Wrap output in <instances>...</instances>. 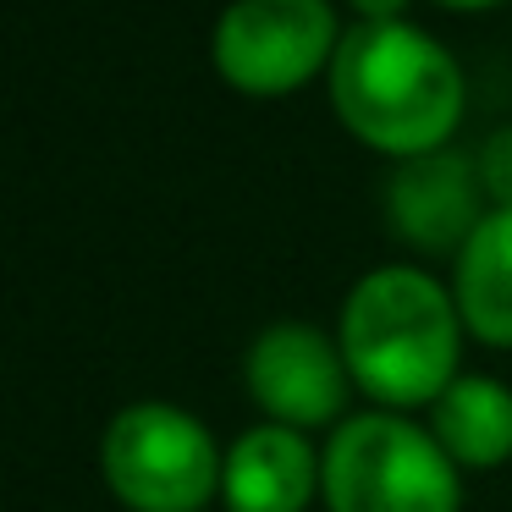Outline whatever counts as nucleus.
<instances>
[{"label": "nucleus", "instance_id": "obj_13", "mask_svg": "<svg viewBox=\"0 0 512 512\" xmlns=\"http://www.w3.org/2000/svg\"><path fill=\"white\" fill-rule=\"evenodd\" d=\"M441 6H452V12H485V6H496V0H441Z\"/></svg>", "mask_w": 512, "mask_h": 512}, {"label": "nucleus", "instance_id": "obj_7", "mask_svg": "<svg viewBox=\"0 0 512 512\" xmlns=\"http://www.w3.org/2000/svg\"><path fill=\"white\" fill-rule=\"evenodd\" d=\"M485 182L468 155L452 149H430L397 166L386 188V210L402 243H419L424 254H457L485 221Z\"/></svg>", "mask_w": 512, "mask_h": 512}, {"label": "nucleus", "instance_id": "obj_3", "mask_svg": "<svg viewBox=\"0 0 512 512\" xmlns=\"http://www.w3.org/2000/svg\"><path fill=\"white\" fill-rule=\"evenodd\" d=\"M325 507L331 512H457V463L430 430L397 413H358L325 446Z\"/></svg>", "mask_w": 512, "mask_h": 512}, {"label": "nucleus", "instance_id": "obj_4", "mask_svg": "<svg viewBox=\"0 0 512 512\" xmlns=\"http://www.w3.org/2000/svg\"><path fill=\"white\" fill-rule=\"evenodd\" d=\"M210 430L171 402H133L105 424L100 468L105 485L133 512H199L221 490Z\"/></svg>", "mask_w": 512, "mask_h": 512}, {"label": "nucleus", "instance_id": "obj_5", "mask_svg": "<svg viewBox=\"0 0 512 512\" xmlns=\"http://www.w3.org/2000/svg\"><path fill=\"white\" fill-rule=\"evenodd\" d=\"M342 28L331 0H232L215 23V72L243 94H292L331 67Z\"/></svg>", "mask_w": 512, "mask_h": 512}, {"label": "nucleus", "instance_id": "obj_9", "mask_svg": "<svg viewBox=\"0 0 512 512\" xmlns=\"http://www.w3.org/2000/svg\"><path fill=\"white\" fill-rule=\"evenodd\" d=\"M430 435L457 468H501L512 457V391L490 375H457L430 402Z\"/></svg>", "mask_w": 512, "mask_h": 512}, {"label": "nucleus", "instance_id": "obj_12", "mask_svg": "<svg viewBox=\"0 0 512 512\" xmlns=\"http://www.w3.org/2000/svg\"><path fill=\"white\" fill-rule=\"evenodd\" d=\"M358 12V23H402V6L408 0H347Z\"/></svg>", "mask_w": 512, "mask_h": 512}, {"label": "nucleus", "instance_id": "obj_8", "mask_svg": "<svg viewBox=\"0 0 512 512\" xmlns=\"http://www.w3.org/2000/svg\"><path fill=\"white\" fill-rule=\"evenodd\" d=\"M325 463L292 424H259L237 435L221 463V496L232 512H303L320 490Z\"/></svg>", "mask_w": 512, "mask_h": 512}, {"label": "nucleus", "instance_id": "obj_10", "mask_svg": "<svg viewBox=\"0 0 512 512\" xmlns=\"http://www.w3.org/2000/svg\"><path fill=\"white\" fill-rule=\"evenodd\" d=\"M457 314L468 336L512 347V210H485L457 248Z\"/></svg>", "mask_w": 512, "mask_h": 512}, {"label": "nucleus", "instance_id": "obj_1", "mask_svg": "<svg viewBox=\"0 0 512 512\" xmlns=\"http://www.w3.org/2000/svg\"><path fill=\"white\" fill-rule=\"evenodd\" d=\"M325 78L347 133L397 160L446 149L463 116V72L413 23L347 28Z\"/></svg>", "mask_w": 512, "mask_h": 512}, {"label": "nucleus", "instance_id": "obj_11", "mask_svg": "<svg viewBox=\"0 0 512 512\" xmlns=\"http://www.w3.org/2000/svg\"><path fill=\"white\" fill-rule=\"evenodd\" d=\"M474 166H479V182H485V199L496 204V210H512V127H501V133L485 138Z\"/></svg>", "mask_w": 512, "mask_h": 512}, {"label": "nucleus", "instance_id": "obj_6", "mask_svg": "<svg viewBox=\"0 0 512 512\" xmlns=\"http://www.w3.org/2000/svg\"><path fill=\"white\" fill-rule=\"evenodd\" d=\"M347 386L353 375L342 347L303 320L270 325L248 347V391L270 413V424H292V430L331 424L347 402Z\"/></svg>", "mask_w": 512, "mask_h": 512}, {"label": "nucleus", "instance_id": "obj_2", "mask_svg": "<svg viewBox=\"0 0 512 512\" xmlns=\"http://www.w3.org/2000/svg\"><path fill=\"white\" fill-rule=\"evenodd\" d=\"M457 298L413 265H380L342 303L347 375L386 408L435 402L457 380Z\"/></svg>", "mask_w": 512, "mask_h": 512}]
</instances>
